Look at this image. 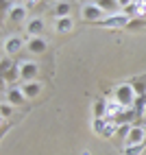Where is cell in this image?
<instances>
[{
	"instance_id": "7",
	"label": "cell",
	"mask_w": 146,
	"mask_h": 155,
	"mask_svg": "<svg viewBox=\"0 0 146 155\" xmlns=\"http://www.w3.org/2000/svg\"><path fill=\"white\" fill-rule=\"evenodd\" d=\"M46 48H48V42L44 37H28L26 39V50L33 55H44Z\"/></svg>"
},
{
	"instance_id": "4",
	"label": "cell",
	"mask_w": 146,
	"mask_h": 155,
	"mask_svg": "<svg viewBox=\"0 0 146 155\" xmlns=\"http://www.w3.org/2000/svg\"><path fill=\"white\" fill-rule=\"evenodd\" d=\"M138 144H146V127L133 125V127H129V131H127L124 147H138Z\"/></svg>"
},
{
	"instance_id": "21",
	"label": "cell",
	"mask_w": 146,
	"mask_h": 155,
	"mask_svg": "<svg viewBox=\"0 0 146 155\" xmlns=\"http://www.w3.org/2000/svg\"><path fill=\"white\" fill-rule=\"evenodd\" d=\"M146 149V144H138V147H124V155H140Z\"/></svg>"
},
{
	"instance_id": "17",
	"label": "cell",
	"mask_w": 146,
	"mask_h": 155,
	"mask_svg": "<svg viewBox=\"0 0 146 155\" xmlns=\"http://www.w3.org/2000/svg\"><path fill=\"white\" fill-rule=\"evenodd\" d=\"M107 118H94V122H92V129L98 133V136H102L105 133V129H107Z\"/></svg>"
},
{
	"instance_id": "1",
	"label": "cell",
	"mask_w": 146,
	"mask_h": 155,
	"mask_svg": "<svg viewBox=\"0 0 146 155\" xmlns=\"http://www.w3.org/2000/svg\"><path fill=\"white\" fill-rule=\"evenodd\" d=\"M113 96H116V103L120 107H133L138 103V94L131 83H120L116 90H113Z\"/></svg>"
},
{
	"instance_id": "6",
	"label": "cell",
	"mask_w": 146,
	"mask_h": 155,
	"mask_svg": "<svg viewBox=\"0 0 146 155\" xmlns=\"http://www.w3.org/2000/svg\"><path fill=\"white\" fill-rule=\"evenodd\" d=\"M2 48H5V55H18L20 50L24 48V39L22 37H18V35H11V37H7L5 39V44H2Z\"/></svg>"
},
{
	"instance_id": "24",
	"label": "cell",
	"mask_w": 146,
	"mask_h": 155,
	"mask_svg": "<svg viewBox=\"0 0 146 155\" xmlns=\"http://www.w3.org/2000/svg\"><path fill=\"white\" fill-rule=\"evenodd\" d=\"M142 116H144V118H146V105H144V109H142Z\"/></svg>"
},
{
	"instance_id": "16",
	"label": "cell",
	"mask_w": 146,
	"mask_h": 155,
	"mask_svg": "<svg viewBox=\"0 0 146 155\" xmlns=\"http://www.w3.org/2000/svg\"><path fill=\"white\" fill-rule=\"evenodd\" d=\"M18 79H20V66H13V68H9L7 72H2V81H5V83H15Z\"/></svg>"
},
{
	"instance_id": "19",
	"label": "cell",
	"mask_w": 146,
	"mask_h": 155,
	"mask_svg": "<svg viewBox=\"0 0 146 155\" xmlns=\"http://www.w3.org/2000/svg\"><path fill=\"white\" fill-rule=\"evenodd\" d=\"M142 26H146V18H131V20H129V24H127V28H129V31L142 28Z\"/></svg>"
},
{
	"instance_id": "9",
	"label": "cell",
	"mask_w": 146,
	"mask_h": 155,
	"mask_svg": "<svg viewBox=\"0 0 146 155\" xmlns=\"http://www.w3.org/2000/svg\"><path fill=\"white\" fill-rule=\"evenodd\" d=\"M5 101L11 103V105H22V103L26 101V96H24L22 87H9V92L5 94Z\"/></svg>"
},
{
	"instance_id": "23",
	"label": "cell",
	"mask_w": 146,
	"mask_h": 155,
	"mask_svg": "<svg viewBox=\"0 0 146 155\" xmlns=\"http://www.w3.org/2000/svg\"><path fill=\"white\" fill-rule=\"evenodd\" d=\"M118 5H120L122 9H127L129 5H133V0H118Z\"/></svg>"
},
{
	"instance_id": "10",
	"label": "cell",
	"mask_w": 146,
	"mask_h": 155,
	"mask_svg": "<svg viewBox=\"0 0 146 155\" xmlns=\"http://www.w3.org/2000/svg\"><path fill=\"white\" fill-rule=\"evenodd\" d=\"M41 31H44V20H41V18H33V20L26 22L28 37H41Z\"/></svg>"
},
{
	"instance_id": "3",
	"label": "cell",
	"mask_w": 146,
	"mask_h": 155,
	"mask_svg": "<svg viewBox=\"0 0 146 155\" xmlns=\"http://www.w3.org/2000/svg\"><path fill=\"white\" fill-rule=\"evenodd\" d=\"M18 66H20V81H22V83H26V81H37V74H39V64L37 61L26 59Z\"/></svg>"
},
{
	"instance_id": "25",
	"label": "cell",
	"mask_w": 146,
	"mask_h": 155,
	"mask_svg": "<svg viewBox=\"0 0 146 155\" xmlns=\"http://www.w3.org/2000/svg\"><path fill=\"white\" fill-rule=\"evenodd\" d=\"M142 18H146V13H144V15H142Z\"/></svg>"
},
{
	"instance_id": "8",
	"label": "cell",
	"mask_w": 146,
	"mask_h": 155,
	"mask_svg": "<svg viewBox=\"0 0 146 155\" xmlns=\"http://www.w3.org/2000/svg\"><path fill=\"white\" fill-rule=\"evenodd\" d=\"M20 87H22L26 98H37L41 94V81H26V83H22Z\"/></svg>"
},
{
	"instance_id": "15",
	"label": "cell",
	"mask_w": 146,
	"mask_h": 155,
	"mask_svg": "<svg viewBox=\"0 0 146 155\" xmlns=\"http://www.w3.org/2000/svg\"><path fill=\"white\" fill-rule=\"evenodd\" d=\"M70 9H72V5L68 2V0L57 2V7H55V18H57V20H59V18H68V15H70Z\"/></svg>"
},
{
	"instance_id": "20",
	"label": "cell",
	"mask_w": 146,
	"mask_h": 155,
	"mask_svg": "<svg viewBox=\"0 0 146 155\" xmlns=\"http://www.w3.org/2000/svg\"><path fill=\"white\" fill-rule=\"evenodd\" d=\"M0 114H2V118H11V114H13V107H11V103L2 101V105H0Z\"/></svg>"
},
{
	"instance_id": "22",
	"label": "cell",
	"mask_w": 146,
	"mask_h": 155,
	"mask_svg": "<svg viewBox=\"0 0 146 155\" xmlns=\"http://www.w3.org/2000/svg\"><path fill=\"white\" fill-rule=\"evenodd\" d=\"M0 64H2V66H0V70H2V72H7L9 68H13V66H15L11 59H7V55H2V61H0Z\"/></svg>"
},
{
	"instance_id": "5",
	"label": "cell",
	"mask_w": 146,
	"mask_h": 155,
	"mask_svg": "<svg viewBox=\"0 0 146 155\" xmlns=\"http://www.w3.org/2000/svg\"><path fill=\"white\" fill-rule=\"evenodd\" d=\"M129 20L131 18L124 15V13H113V15H107L105 20H100L96 26H102V28H127Z\"/></svg>"
},
{
	"instance_id": "2",
	"label": "cell",
	"mask_w": 146,
	"mask_h": 155,
	"mask_svg": "<svg viewBox=\"0 0 146 155\" xmlns=\"http://www.w3.org/2000/svg\"><path fill=\"white\" fill-rule=\"evenodd\" d=\"M81 18L85 20V22L98 24L100 20H105V18H107V13L102 11V9H100L96 2H87V5H83V9H81Z\"/></svg>"
},
{
	"instance_id": "13",
	"label": "cell",
	"mask_w": 146,
	"mask_h": 155,
	"mask_svg": "<svg viewBox=\"0 0 146 155\" xmlns=\"http://www.w3.org/2000/svg\"><path fill=\"white\" fill-rule=\"evenodd\" d=\"M107 109H109V105H107L105 98H96V101H94V105H92L94 118H105L107 116Z\"/></svg>"
},
{
	"instance_id": "18",
	"label": "cell",
	"mask_w": 146,
	"mask_h": 155,
	"mask_svg": "<svg viewBox=\"0 0 146 155\" xmlns=\"http://www.w3.org/2000/svg\"><path fill=\"white\" fill-rule=\"evenodd\" d=\"M131 85L135 90V94H138V98L140 96H146V79H135Z\"/></svg>"
},
{
	"instance_id": "11",
	"label": "cell",
	"mask_w": 146,
	"mask_h": 155,
	"mask_svg": "<svg viewBox=\"0 0 146 155\" xmlns=\"http://www.w3.org/2000/svg\"><path fill=\"white\" fill-rule=\"evenodd\" d=\"M94 2H96L107 15H113V13H118L120 9H122V7L118 5V0H94Z\"/></svg>"
},
{
	"instance_id": "14",
	"label": "cell",
	"mask_w": 146,
	"mask_h": 155,
	"mask_svg": "<svg viewBox=\"0 0 146 155\" xmlns=\"http://www.w3.org/2000/svg\"><path fill=\"white\" fill-rule=\"evenodd\" d=\"M72 28H74V20H72L70 15H68V18H59L57 24H55V31H57V33H70Z\"/></svg>"
},
{
	"instance_id": "12",
	"label": "cell",
	"mask_w": 146,
	"mask_h": 155,
	"mask_svg": "<svg viewBox=\"0 0 146 155\" xmlns=\"http://www.w3.org/2000/svg\"><path fill=\"white\" fill-rule=\"evenodd\" d=\"M26 20V7L24 5H13V9L9 11V22H24Z\"/></svg>"
},
{
	"instance_id": "26",
	"label": "cell",
	"mask_w": 146,
	"mask_h": 155,
	"mask_svg": "<svg viewBox=\"0 0 146 155\" xmlns=\"http://www.w3.org/2000/svg\"><path fill=\"white\" fill-rule=\"evenodd\" d=\"M57 2H61V0H57Z\"/></svg>"
}]
</instances>
